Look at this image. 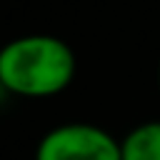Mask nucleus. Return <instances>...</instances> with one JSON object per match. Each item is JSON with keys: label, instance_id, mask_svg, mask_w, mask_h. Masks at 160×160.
I'll list each match as a JSON object with an SVG mask.
<instances>
[{"label": "nucleus", "instance_id": "nucleus-1", "mask_svg": "<svg viewBox=\"0 0 160 160\" xmlns=\"http://www.w3.org/2000/svg\"><path fill=\"white\" fill-rule=\"evenodd\" d=\"M78 72L72 48L48 32H30L2 42L0 82L10 95L50 98L62 92Z\"/></svg>", "mask_w": 160, "mask_h": 160}, {"label": "nucleus", "instance_id": "nucleus-2", "mask_svg": "<svg viewBox=\"0 0 160 160\" xmlns=\"http://www.w3.org/2000/svg\"><path fill=\"white\" fill-rule=\"evenodd\" d=\"M35 160H120V140L92 122H62L38 140Z\"/></svg>", "mask_w": 160, "mask_h": 160}, {"label": "nucleus", "instance_id": "nucleus-3", "mask_svg": "<svg viewBox=\"0 0 160 160\" xmlns=\"http://www.w3.org/2000/svg\"><path fill=\"white\" fill-rule=\"evenodd\" d=\"M120 160H160V120H145L120 140Z\"/></svg>", "mask_w": 160, "mask_h": 160}, {"label": "nucleus", "instance_id": "nucleus-4", "mask_svg": "<svg viewBox=\"0 0 160 160\" xmlns=\"http://www.w3.org/2000/svg\"><path fill=\"white\" fill-rule=\"evenodd\" d=\"M8 95H10V92H8V90H5V85L0 82V105L5 102V98H8Z\"/></svg>", "mask_w": 160, "mask_h": 160}, {"label": "nucleus", "instance_id": "nucleus-5", "mask_svg": "<svg viewBox=\"0 0 160 160\" xmlns=\"http://www.w3.org/2000/svg\"><path fill=\"white\" fill-rule=\"evenodd\" d=\"M158 85H160V62H158Z\"/></svg>", "mask_w": 160, "mask_h": 160}, {"label": "nucleus", "instance_id": "nucleus-6", "mask_svg": "<svg viewBox=\"0 0 160 160\" xmlns=\"http://www.w3.org/2000/svg\"><path fill=\"white\" fill-rule=\"evenodd\" d=\"M0 50H2V42H0Z\"/></svg>", "mask_w": 160, "mask_h": 160}]
</instances>
